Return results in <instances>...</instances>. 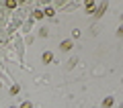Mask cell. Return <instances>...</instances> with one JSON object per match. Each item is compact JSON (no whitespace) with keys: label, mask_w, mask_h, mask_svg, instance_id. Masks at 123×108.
I'll list each match as a JSON object with an SVG mask.
<instances>
[{"label":"cell","mask_w":123,"mask_h":108,"mask_svg":"<svg viewBox=\"0 0 123 108\" xmlns=\"http://www.w3.org/2000/svg\"><path fill=\"white\" fill-rule=\"evenodd\" d=\"M62 49H64V51H70L72 49V41H64V43H62Z\"/></svg>","instance_id":"obj_1"},{"label":"cell","mask_w":123,"mask_h":108,"mask_svg":"<svg viewBox=\"0 0 123 108\" xmlns=\"http://www.w3.org/2000/svg\"><path fill=\"white\" fill-rule=\"evenodd\" d=\"M51 59H53V55H51L49 51H47V53H43V61H45V63H49Z\"/></svg>","instance_id":"obj_2"},{"label":"cell","mask_w":123,"mask_h":108,"mask_svg":"<svg viewBox=\"0 0 123 108\" xmlns=\"http://www.w3.org/2000/svg\"><path fill=\"white\" fill-rule=\"evenodd\" d=\"M33 18H37V21H41V18H43V12H41V10H35V12H33Z\"/></svg>","instance_id":"obj_3"},{"label":"cell","mask_w":123,"mask_h":108,"mask_svg":"<svg viewBox=\"0 0 123 108\" xmlns=\"http://www.w3.org/2000/svg\"><path fill=\"white\" fill-rule=\"evenodd\" d=\"M109 106H113V98H107L105 102H103V108H109Z\"/></svg>","instance_id":"obj_4"},{"label":"cell","mask_w":123,"mask_h":108,"mask_svg":"<svg viewBox=\"0 0 123 108\" xmlns=\"http://www.w3.org/2000/svg\"><path fill=\"white\" fill-rule=\"evenodd\" d=\"M86 10L92 12V10H94V2H86Z\"/></svg>","instance_id":"obj_5"},{"label":"cell","mask_w":123,"mask_h":108,"mask_svg":"<svg viewBox=\"0 0 123 108\" xmlns=\"http://www.w3.org/2000/svg\"><path fill=\"white\" fill-rule=\"evenodd\" d=\"M43 16H53V8H45V12H43Z\"/></svg>","instance_id":"obj_6"},{"label":"cell","mask_w":123,"mask_h":108,"mask_svg":"<svg viewBox=\"0 0 123 108\" xmlns=\"http://www.w3.org/2000/svg\"><path fill=\"white\" fill-rule=\"evenodd\" d=\"M21 108H31V102H23V104H21Z\"/></svg>","instance_id":"obj_7"},{"label":"cell","mask_w":123,"mask_h":108,"mask_svg":"<svg viewBox=\"0 0 123 108\" xmlns=\"http://www.w3.org/2000/svg\"><path fill=\"white\" fill-rule=\"evenodd\" d=\"M10 108H14V106H10Z\"/></svg>","instance_id":"obj_8"}]
</instances>
